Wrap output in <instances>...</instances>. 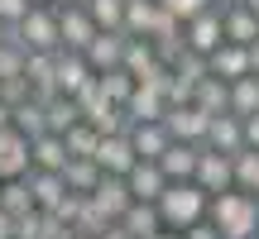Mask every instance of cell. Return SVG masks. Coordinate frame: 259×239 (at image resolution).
<instances>
[{"mask_svg":"<svg viewBox=\"0 0 259 239\" xmlns=\"http://www.w3.org/2000/svg\"><path fill=\"white\" fill-rule=\"evenodd\" d=\"M24 63H29L24 48L5 43V48H0V82H19V77H24Z\"/></svg>","mask_w":259,"mask_h":239,"instance_id":"38","label":"cell"},{"mask_svg":"<svg viewBox=\"0 0 259 239\" xmlns=\"http://www.w3.org/2000/svg\"><path fill=\"white\" fill-rule=\"evenodd\" d=\"M96 82V72H92V63H87L82 53H58V96H67V101H72V96H82L87 86Z\"/></svg>","mask_w":259,"mask_h":239,"instance_id":"10","label":"cell"},{"mask_svg":"<svg viewBox=\"0 0 259 239\" xmlns=\"http://www.w3.org/2000/svg\"><path fill=\"white\" fill-rule=\"evenodd\" d=\"M206 63H211V77H216V82H226V86L254 77V72H250V48H235V43H221Z\"/></svg>","mask_w":259,"mask_h":239,"instance_id":"12","label":"cell"},{"mask_svg":"<svg viewBox=\"0 0 259 239\" xmlns=\"http://www.w3.org/2000/svg\"><path fill=\"white\" fill-rule=\"evenodd\" d=\"M15 239H44V211H29L15 220Z\"/></svg>","mask_w":259,"mask_h":239,"instance_id":"40","label":"cell"},{"mask_svg":"<svg viewBox=\"0 0 259 239\" xmlns=\"http://www.w3.org/2000/svg\"><path fill=\"white\" fill-rule=\"evenodd\" d=\"M240 5H245V10H250V15H254V19H259V0H240Z\"/></svg>","mask_w":259,"mask_h":239,"instance_id":"48","label":"cell"},{"mask_svg":"<svg viewBox=\"0 0 259 239\" xmlns=\"http://www.w3.org/2000/svg\"><path fill=\"white\" fill-rule=\"evenodd\" d=\"M101 239H130V230H125V225H106V234Z\"/></svg>","mask_w":259,"mask_h":239,"instance_id":"45","label":"cell"},{"mask_svg":"<svg viewBox=\"0 0 259 239\" xmlns=\"http://www.w3.org/2000/svg\"><path fill=\"white\" fill-rule=\"evenodd\" d=\"M192 105L206 110V115H231V86L216 82V77H206V82L192 91Z\"/></svg>","mask_w":259,"mask_h":239,"instance_id":"27","label":"cell"},{"mask_svg":"<svg viewBox=\"0 0 259 239\" xmlns=\"http://www.w3.org/2000/svg\"><path fill=\"white\" fill-rule=\"evenodd\" d=\"M29 101H34V86H29L24 77H19V82H0V105H5L10 115H15L19 105H29Z\"/></svg>","mask_w":259,"mask_h":239,"instance_id":"39","label":"cell"},{"mask_svg":"<svg viewBox=\"0 0 259 239\" xmlns=\"http://www.w3.org/2000/svg\"><path fill=\"white\" fill-rule=\"evenodd\" d=\"M101 167L92 163V158H72V163L63 167V182H67V192H77V196H92L96 187H101Z\"/></svg>","mask_w":259,"mask_h":239,"instance_id":"24","label":"cell"},{"mask_svg":"<svg viewBox=\"0 0 259 239\" xmlns=\"http://www.w3.org/2000/svg\"><path fill=\"white\" fill-rule=\"evenodd\" d=\"M173 77H178L183 86H192V91H197V86H202L206 77H211V63H206L202 53H187V48H183V57L173 63Z\"/></svg>","mask_w":259,"mask_h":239,"instance_id":"34","label":"cell"},{"mask_svg":"<svg viewBox=\"0 0 259 239\" xmlns=\"http://www.w3.org/2000/svg\"><path fill=\"white\" fill-rule=\"evenodd\" d=\"M5 43H15V29H10V24H0V48H5Z\"/></svg>","mask_w":259,"mask_h":239,"instance_id":"46","label":"cell"},{"mask_svg":"<svg viewBox=\"0 0 259 239\" xmlns=\"http://www.w3.org/2000/svg\"><path fill=\"white\" fill-rule=\"evenodd\" d=\"M216 115L197 110V105H183V110H168L163 115V129L173 144H192V148H206V129H211Z\"/></svg>","mask_w":259,"mask_h":239,"instance_id":"7","label":"cell"},{"mask_svg":"<svg viewBox=\"0 0 259 239\" xmlns=\"http://www.w3.org/2000/svg\"><path fill=\"white\" fill-rule=\"evenodd\" d=\"M130 148H135L139 163H158L173 148V139H168L163 125H130Z\"/></svg>","mask_w":259,"mask_h":239,"instance_id":"15","label":"cell"},{"mask_svg":"<svg viewBox=\"0 0 259 239\" xmlns=\"http://www.w3.org/2000/svg\"><path fill=\"white\" fill-rule=\"evenodd\" d=\"M63 144H67V158H96V148H101V134H96L92 125H77V129H67L63 134Z\"/></svg>","mask_w":259,"mask_h":239,"instance_id":"35","label":"cell"},{"mask_svg":"<svg viewBox=\"0 0 259 239\" xmlns=\"http://www.w3.org/2000/svg\"><path fill=\"white\" fill-rule=\"evenodd\" d=\"M154 239H183V234H173V230H163V234H154Z\"/></svg>","mask_w":259,"mask_h":239,"instance_id":"50","label":"cell"},{"mask_svg":"<svg viewBox=\"0 0 259 239\" xmlns=\"http://www.w3.org/2000/svg\"><path fill=\"white\" fill-rule=\"evenodd\" d=\"M87 201H92V211L101 215L106 225H120L125 215H130V206H135V196H130V182H125V177H101V187H96Z\"/></svg>","mask_w":259,"mask_h":239,"instance_id":"6","label":"cell"},{"mask_svg":"<svg viewBox=\"0 0 259 239\" xmlns=\"http://www.w3.org/2000/svg\"><path fill=\"white\" fill-rule=\"evenodd\" d=\"M197 163H202V148H192V144H173L163 158H158V167H163L168 182H192Z\"/></svg>","mask_w":259,"mask_h":239,"instance_id":"22","label":"cell"},{"mask_svg":"<svg viewBox=\"0 0 259 239\" xmlns=\"http://www.w3.org/2000/svg\"><path fill=\"white\" fill-rule=\"evenodd\" d=\"M15 48L24 53H63V34H58V5H34L24 24H15Z\"/></svg>","mask_w":259,"mask_h":239,"instance_id":"3","label":"cell"},{"mask_svg":"<svg viewBox=\"0 0 259 239\" xmlns=\"http://www.w3.org/2000/svg\"><path fill=\"white\" fill-rule=\"evenodd\" d=\"M183 43H187V53L211 57L216 48L226 43V5H216V10H206L202 19H192V24L183 29Z\"/></svg>","mask_w":259,"mask_h":239,"instance_id":"5","label":"cell"},{"mask_svg":"<svg viewBox=\"0 0 259 239\" xmlns=\"http://www.w3.org/2000/svg\"><path fill=\"white\" fill-rule=\"evenodd\" d=\"M0 211H5L10 220H19V215L38 211V206H34V192H29V182H0Z\"/></svg>","mask_w":259,"mask_h":239,"instance_id":"29","label":"cell"},{"mask_svg":"<svg viewBox=\"0 0 259 239\" xmlns=\"http://www.w3.org/2000/svg\"><path fill=\"white\" fill-rule=\"evenodd\" d=\"M96 82H101V96H106L111 105H120V110L130 105V96H135V86H139L130 72H120V67H115V72H101Z\"/></svg>","mask_w":259,"mask_h":239,"instance_id":"31","label":"cell"},{"mask_svg":"<svg viewBox=\"0 0 259 239\" xmlns=\"http://www.w3.org/2000/svg\"><path fill=\"white\" fill-rule=\"evenodd\" d=\"M216 5H226V0H158V10H163L168 19H178V24H192V19H202L206 10H216Z\"/></svg>","mask_w":259,"mask_h":239,"instance_id":"32","label":"cell"},{"mask_svg":"<svg viewBox=\"0 0 259 239\" xmlns=\"http://www.w3.org/2000/svg\"><path fill=\"white\" fill-rule=\"evenodd\" d=\"M10 129H19V134H24L29 144H34V139H44V134H48V110H44L38 101L19 105V110L10 115Z\"/></svg>","mask_w":259,"mask_h":239,"instance_id":"28","label":"cell"},{"mask_svg":"<svg viewBox=\"0 0 259 239\" xmlns=\"http://www.w3.org/2000/svg\"><path fill=\"white\" fill-rule=\"evenodd\" d=\"M125 115H130V125H163V115H168V96L158 91V86L139 82L135 96H130V105H125Z\"/></svg>","mask_w":259,"mask_h":239,"instance_id":"11","label":"cell"},{"mask_svg":"<svg viewBox=\"0 0 259 239\" xmlns=\"http://www.w3.org/2000/svg\"><path fill=\"white\" fill-rule=\"evenodd\" d=\"M29 163H34V172H63L72 158H67V144L58 134H44L29 144Z\"/></svg>","mask_w":259,"mask_h":239,"instance_id":"21","label":"cell"},{"mask_svg":"<svg viewBox=\"0 0 259 239\" xmlns=\"http://www.w3.org/2000/svg\"><path fill=\"white\" fill-rule=\"evenodd\" d=\"M154 67H158V48L149 43V38H130V43H125V63H120V72H130L135 82H144Z\"/></svg>","mask_w":259,"mask_h":239,"instance_id":"23","label":"cell"},{"mask_svg":"<svg viewBox=\"0 0 259 239\" xmlns=\"http://www.w3.org/2000/svg\"><path fill=\"white\" fill-rule=\"evenodd\" d=\"M24 182H29V192H34V206H38L44 215H53L58 206H63V196H67L63 172H29Z\"/></svg>","mask_w":259,"mask_h":239,"instance_id":"20","label":"cell"},{"mask_svg":"<svg viewBox=\"0 0 259 239\" xmlns=\"http://www.w3.org/2000/svg\"><path fill=\"white\" fill-rule=\"evenodd\" d=\"M231 115H235V119L259 115V77H245V82L231 86Z\"/></svg>","mask_w":259,"mask_h":239,"instance_id":"33","label":"cell"},{"mask_svg":"<svg viewBox=\"0 0 259 239\" xmlns=\"http://www.w3.org/2000/svg\"><path fill=\"white\" fill-rule=\"evenodd\" d=\"M82 10L101 34H125V0H82Z\"/></svg>","mask_w":259,"mask_h":239,"instance_id":"25","label":"cell"},{"mask_svg":"<svg viewBox=\"0 0 259 239\" xmlns=\"http://www.w3.org/2000/svg\"><path fill=\"white\" fill-rule=\"evenodd\" d=\"M0 129H10V110H5V105H0Z\"/></svg>","mask_w":259,"mask_h":239,"instance_id":"49","label":"cell"},{"mask_svg":"<svg viewBox=\"0 0 259 239\" xmlns=\"http://www.w3.org/2000/svg\"><path fill=\"white\" fill-rule=\"evenodd\" d=\"M44 110H48V134H58V139H63L67 129H77V125H82V110H77V101H67V96L48 101Z\"/></svg>","mask_w":259,"mask_h":239,"instance_id":"30","label":"cell"},{"mask_svg":"<svg viewBox=\"0 0 259 239\" xmlns=\"http://www.w3.org/2000/svg\"><path fill=\"white\" fill-rule=\"evenodd\" d=\"M125 43H130L125 34H96V38H92V48H87L82 57L92 63V72H96V77H101V72H115V67L125 63Z\"/></svg>","mask_w":259,"mask_h":239,"instance_id":"17","label":"cell"},{"mask_svg":"<svg viewBox=\"0 0 259 239\" xmlns=\"http://www.w3.org/2000/svg\"><path fill=\"white\" fill-rule=\"evenodd\" d=\"M235 163V192H259V153H250V148H245V153H235L231 158Z\"/></svg>","mask_w":259,"mask_h":239,"instance_id":"36","label":"cell"},{"mask_svg":"<svg viewBox=\"0 0 259 239\" xmlns=\"http://www.w3.org/2000/svg\"><path fill=\"white\" fill-rule=\"evenodd\" d=\"M183 239H221V230H216L211 220H202V225H192V230H187Z\"/></svg>","mask_w":259,"mask_h":239,"instance_id":"43","label":"cell"},{"mask_svg":"<svg viewBox=\"0 0 259 239\" xmlns=\"http://www.w3.org/2000/svg\"><path fill=\"white\" fill-rule=\"evenodd\" d=\"M92 163L101 167L106 177H130L139 158H135V148H130V134H120V139H101V148H96Z\"/></svg>","mask_w":259,"mask_h":239,"instance_id":"13","label":"cell"},{"mask_svg":"<svg viewBox=\"0 0 259 239\" xmlns=\"http://www.w3.org/2000/svg\"><path fill=\"white\" fill-rule=\"evenodd\" d=\"M206 215H211V196H206L197 182H173L163 196H158V220H163V230H173V234H187L192 225H202Z\"/></svg>","mask_w":259,"mask_h":239,"instance_id":"1","label":"cell"},{"mask_svg":"<svg viewBox=\"0 0 259 239\" xmlns=\"http://www.w3.org/2000/svg\"><path fill=\"white\" fill-rule=\"evenodd\" d=\"M245 148H250V153H259V115L245 119Z\"/></svg>","mask_w":259,"mask_h":239,"instance_id":"42","label":"cell"},{"mask_svg":"<svg viewBox=\"0 0 259 239\" xmlns=\"http://www.w3.org/2000/svg\"><path fill=\"white\" fill-rule=\"evenodd\" d=\"M206 220L221 230V239H259V196L250 192H226L211 201Z\"/></svg>","mask_w":259,"mask_h":239,"instance_id":"2","label":"cell"},{"mask_svg":"<svg viewBox=\"0 0 259 239\" xmlns=\"http://www.w3.org/2000/svg\"><path fill=\"white\" fill-rule=\"evenodd\" d=\"M250 72H254V77H259V43H254V48H250Z\"/></svg>","mask_w":259,"mask_h":239,"instance_id":"47","label":"cell"},{"mask_svg":"<svg viewBox=\"0 0 259 239\" xmlns=\"http://www.w3.org/2000/svg\"><path fill=\"white\" fill-rule=\"evenodd\" d=\"M0 239H15V220H10L5 211H0Z\"/></svg>","mask_w":259,"mask_h":239,"instance_id":"44","label":"cell"},{"mask_svg":"<svg viewBox=\"0 0 259 239\" xmlns=\"http://www.w3.org/2000/svg\"><path fill=\"white\" fill-rule=\"evenodd\" d=\"M192 182L216 201V196L235 192V163H231L226 153H211V148H202V163H197V177H192Z\"/></svg>","mask_w":259,"mask_h":239,"instance_id":"8","label":"cell"},{"mask_svg":"<svg viewBox=\"0 0 259 239\" xmlns=\"http://www.w3.org/2000/svg\"><path fill=\"white\" fill-rule=\"evenodd\" d=\"M34 172L29 163V139L19 129H0V182H24Z\"/></svg>","mask_w":259,"mask_h":239,"instance_id":"9","label":"cell"},{"mask_svg":"<svg viewBox=\"0 0 259 239\" xmlns=\"http://www.w3.org/2000/svg\"><path fill=\"white\" fill-rule=\"evenodd\" d=\"M72 101H77V110H82V119H87V125H92L96 115H106V110H111V101L101 96V82H92L82 96H72Z\"/></svg>","mask_w":259,"mask_h":239,"instance_id":"37","label":"cell"},{"mask_svg":"<svg viewBox=\"0 0 259 239\" xmlns=\"http://www.w3.org/2000/svg\"><path fill=\"white\" fill-rule=\"evenodd\" d=\"M34 10V0H0V24H24V15Z\"/></svg>","mask_w":259,"mask_h":239,"instance_id":"41","label":"cell"},{"mask_svg":"<svg viewBox=\"0 0 259 239\" xmlns=\"http://www.w3.org/2000/svg\"><path fill=\"white\" fill-rule=\"evenodd\" d=\"M158 19H163L158 0H125V38H149L154 43Z\"/></svg>","mask_w":259,"mask_h":239,"instance_id":"19","label":"cell"},{"mask_svg":"<svg viewBox=\"0 0 259 239\" xmlns=\"http://www.w3.org/2000/svg\"><path fill=\"white\" fill-rule=\"evenodd\" d=\"M125 182H130V196H135V201H149V206H158V196L173 187L158 163H135V172H130Z\"/></svg>","mask_w":259,"mask_h":239,"instance_id":"16","label":"cell"},{"mask_svg":"<svg viewBox=\"0 0 259 239\" xmlns=\"http://www.w3.org/2000/svg\"><path fill=\"white\" fill-rule=\"evenodd\" d=\"M206 148H211V153H226V158L245 153V119H235V115H216L211 129H206Z\"/></svg>","mask_w":259,"mask_h":239,"instance_id":"14","label":"cell"},{"mask_svg":"<svg viewBox=\"0 0 259 239\" xmlns=\"http://www.w3.org/2000/svg\"><path fill=\"white\" fill-rule=\"evenodd\" d=\"M58 34H63V48H67V53H87L92 38L101 34V29L92 24V15L82 10V0H63V5H58Z\"/></svg>","mask_w":259,"mask_h":239,"instance_id":"4","label":"cell"},{"mask_svg":"<svg viewBox=\"0 0 259 239\" xmlns=\"http://www.w3.org/2000/svg\"><path fill=\"white\" fill-rule=\"evenodd\" d=\"M226 43H235V48H254L259 43V19L240 0H226Z\"/></svg>","mask_w":259,"mask_h":239,"instance_id":"18","label":"cell"},{"mask_svg":"<svg viewBox=\"0 0 259 239\" xmlns=\"http://www.w3.org/2000/svg\"><path fill=\"white\" fill-rule=\"evenodd\" d=\"M120 225L130 230V239H154V234H163L158 206H149V201H135V206H130V215H125Z\"/></svg>","mask_w":259,"mask_h":239,"instance_id":"26","label":"cell"}]
</instances>
